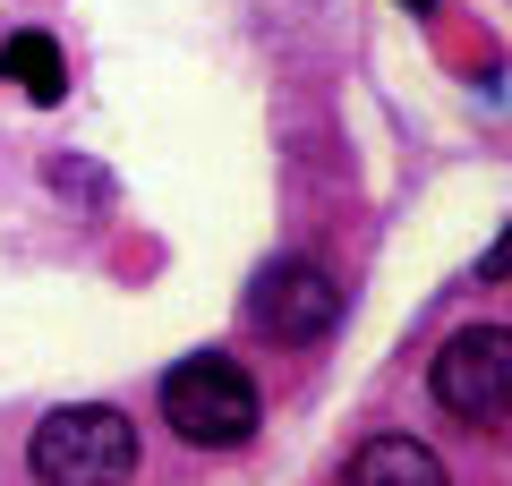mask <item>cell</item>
<instances>
[{"mask_svg":"<svg viewBox=\"0 0 512 486\" xmlns=\"http://www.w3.org/2000/svg\"><path fill=\"white\" fill-rule=\"evenodd\" d=\"M26 469L43 486H128L137 478V427L111 401H69L26 435Z\"/></svg>","mask_w":512,"mask_h":486,"instance_id":"6da1fadb","label":"cell"},{"mask_svg":"<svg viewBox=\"0 0 512 486\" xmlns=\"http://www.w3.org/2000/svg\"><path fill=\"white\" fill-rule=\"evenodd\" d=\"M163 418L180 427V444H197V452H239L256 435V384H248V367L222 359V350L180 359L163 376Z\"/></svg>","mask_w":512,"mask_h":486,"instance_id":"7a4b0ae2","label":"cell"},{"mask_svg":"<svg viewBox=\"0 0 512 486\" xmlns=\"http://www.w3.org/2000/svg\"><path fill=\"white\" fill-rule=\"evenodd\" d=\"M427 384H436V401L453 418H470V427H504V410H512V333H504V324H470V333H453V342L436 350V367H427Z\"/></svg>","mask_w":512,"mask_h":486,"instance_id":"3957f363","label":"cell"},{"mask_svg":"<svg viewBox=\"0 0 512 486\" xmlns=\"http://www.w3.org/2000/svg\"><path fill=\"white\" fill-rule=\"evenodd\" d=\"M248 316L274 333V342H325L333 316H342V290H333L325 265H308V256H282V265L256 273V299Z\"/></svg>","mask_w":512,"mask_h":486,"instance_id":"277c9868","label":"cell"},{"mask_svg":"<svg viewBox=\"0 0 512 486\" xmlns=\"http://www.w3.org/2000/svg\"><path fill=\"white\" fill-rule=\"evenodd\" d=\"M342 486H453V469H444L419 435H376V444L350 452Z\"/></svg>","mask_w":512,"mask_h":486,"instance_id":"5b68a950","label":"cell"},{"mask_svg":"<svg viewBox=\"0 0 512 486\" xmlns=\"http://www.w3.org/2000/svg\"><path fill=\"white\" fill-rule=\"evenodd\" d=\"M0 69L18 77V86L35 94V103H60V94H69V60H60V43L43 35V26H26V35H9V43H0Z\"/></svg>","mask_w":512,"mask_h":486,"instance_id":"8992f818","label":"cell"},{"mask_svg":"<svg viewBox=\"0 0 512 486\" xmlns=\"http://www.w3.org/2000/svg\"><path fill=\"white\" fill-rule=\"evenodd\" d=\"M410 9H419V18H427V9H436V0H410Z\"/></svg>","mask_w":512,"mask_h":486,"instance_id":"52a82bcc","label":"cell"}]
</instances>
